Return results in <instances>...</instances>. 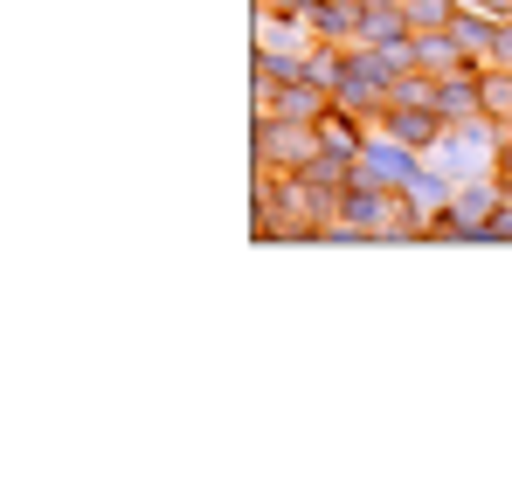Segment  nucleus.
Returning a JSON list of instances; mask_svg holds the SVG:
<instances>
[{
    "label": "nucleus",
    "mask_w": 512,
    "mask_h": 484,
    "mask_svg": "<svg viewBox=\"0 0 512 484\" xmlns=\"http://www.w3.org/2000/svg\"><path fill=\"white\" fill-rule=\"evenodd\" d=\"M457 7H464V0H409V21H416V35H423V28H450Z\"/></svg>",
    "instance_id": "15"
},
{
    "label": "nucleus",
    "mask_w": 512,
    "mask_h": 484,
    "mask_svg": "<svg viewBox=\"0 0 512 484\" xmlns=\"http://www.w3.org/2000/svg\"><path fill=\"white\" fill-rule=\"evenodd\" d=\"M250 77H263V83H298V77H312V49H270V42H256Z\"/></svg>",
    "instance_id": "10"
},
{
    "label": "nucleus",
    "mask_w": 512,
    "mask_h": 484,
    "mask_svg": "<svg viewBox=\"0 0 512 484\" xmlns=\"http://www.w3.org/2000/svg\"><path fill=\"white\" fill-rule=\"evenodd\" d=\"M485 63H499V70H512V21H499V42H492V56Z\"/></svg>",
    "instance_id": "17"
},
{
    "label": "nucleus",
    "mask_w": 512,
    "mask_h": 484,
    "mask_svg": "<svg viewBox=\"0 0 512 484\" xmlns=\"http://www.w3.org/2000/svg\"><path fill=\"white\" fill-rule=\"evenodd\" d=\"M395 63H388V49H374V42H353L340 56V83H333V104L346 111H360L367 125H381L388 118V104H395Z\"/></svg>",
    "instance_id": "1"
},
{
    "label": "nucleus",
    "mask_w": 512,
    "mask_h": 484,
    "mask_svg": "<svg viewBox=\"0 0 512 484\" xmlns=\"http://www.w3.org/2000/svg\"><path fill=\"white\" fill-rule=\"evenodd\" d=\"M360 21H367V7H360V0H312V7H305V28H312V42H333V49H353V42H367V35H360Z\"/></svg>",
    "instance_id": "5"
},
{
    "label": "nucleus",
    "mask_w": 512,
    "mask_h": 484,
    "mask_svg": "<svg viewBox=\"0 0 512 484\" xmlns=\"http://www.w3.org/2000/svg\"><path fill=\"white\" fill-rule=\"evenodd\" d=\"M367 118L360 111H346V104H326V118H319V146H333V153H353L360 160V146H367Z\"/></svg>",
    "instance_id": "9"
},
{
    "label": "nucleus",
    "mask_w": 512,
    "mask_h": 484,
    "mask_svg": "<svg viewBox=\"0 0 512 484\" xmlns=\"http://www.w3.org/2000/svg\"><path fill=\"white\" fill-rule=\"evenodd\" d=\"M471 56H464V42L450 35V28H423L416 35V70H429V77H450V70H464Z\"/></svg>",
    "instance_id": "8"
},
{
    "label": "nucleus",
    "mask_w": 512,
    "mask_h": 484,
    "mask_svg": "<svg viewBox=\"0 0 512 484\" xmlns=\"http://www.w3.org/2000/svg\"><path fill=\"white\" fill-rule=\"evenodd\" d=\"M353 173H360V160H353V153H333V146H319V153H312V160H305V180H312V187H353Z\"/></svg>",
    "instance_id": "13"
},
{
    "label": "nucleus",
    "mask_w": 512,
    "mask_h": 484,
    "mask_svg": "<svg viewBox=\"0 0 512 484\" xmlns=\"http://www.w3.org/2000/svg\"><path fill=\"white\" fill-rule=\"evenodd\" d=\"M319 153V125L312 118H277V111H263L250 125V160L263 173H305V160Z\"/></svg>",
    "instance_id": "3"
},
{
    "label": "nucleus",
    "mask_w": 512,
    "mask_h": 484,
    "mask_svg": "<svg viewBox=\"0 0 512 484\" xmlns=\"http://www.w3.org/2000/svg\"><path fill=\"white\" fill-rule=\"evenodd\" d=\"M485 118L512 132V70H499V63H485Z\"/></svg>",
    "instance_id": "14"
},
{
    "label": "nucleus",
    "mask_w": 512,
    "mask_h": 484,
    "mask_svg": "<svg viewBox=\"0 0 512 484\" xmlns=\"http://www.w3.org/2000/svg\"><path fill=\"white\" fill-rule=\"evenodd\" d=\"M381 132H395L402 146H416V153H429V146L443 139V111H436V104H388Z\"/></svg>",
    "instance_id": "6"
},
{
    "label": "nucleus",
    "mask_w": 512,
    "mask_h": 484,
    "mask_svg": "<svg viewBox=\"0 0 512 484\" xmlns=\"http://www.w3.org/2000/svg\"><path fill=\"white\" fill-rule=\"evenodd\" d=\"M360 7H367L360 35H367L374 49H395V42H409V35H416V21H409V0H360Z\"/></svg>",
    "instance_id": "7"
},
{
    "label": "nucleus",
    "mask_w": 512,
    "mask_h": 484,
    "mask_svg": "<svg viewBox=\"0 0 512 484\" xmlns=\"http://www.w3.org/2000/svg\"><path fill=\"white\" fill-rule=\"evenodd\" d=\"M499 180H506V194H512V132H506V146H499V166H492Z\"/></svg>",
    "instance_id": "18"
},
{
    "label": "nucleus",
    "mask_w": 512,
    "mask_h": 484,
    "mask_svg": "<svg viewBox=\"0 0 512 484\" xmlns=\"http://www.w3.org/2000/svg\"><path fill=\"white\" fill-rule=\"evenodd\" d=\"M450 35L464 42V56H471V63H485V56H492V42H499V14H485V7H457Z\"/></svg>",
    "instance_id": "12"
},
{
    "label": "nucleus",
    "mask_w": 512,
    "mask_h": 484,
    "mask_svg": "<svg viewBox=\"0 0 512 484\" xmlns=\"http://www.w3.org/2000/svg\"><path fill=\"white\" fill-rule=\"evenodd\" d=\"M416 166H423L416 146H402V139H395V132H381V125L367 132V146H360V180H374V187H402Z\"/></svg>",
    "instance_id": "4"
},
{
    "label": "nucleus",
    "mask_w": 512,
    "mask_h": 484,
    "mask_svg": "<svg viewBox=\"0 0 512 484\" xmlns=\"http://www.w3.org/2000/svg\"><path fill=\"white\" fill-rule=\"evenodd\" d=\"M499 146H506V125H492V118H464V125H443V139L429 146L423 160H436L450 180H478V173L499 166Z\"/></svg>",
    "instance_id": "2"
},
{
    "label": "nucleus",
    "mask_w": 512,
    "mask_h": 484,
    "mask_svg": "<svg viewBox=\"0 0 512 484\" xmlns=\"http://www.w3.org/2000/svg\"><path fill=\"white\" fill-rule=\"evenodd\" d=\"M402 194H409L423 215H443V208H450V194H457V180H450V173H443L436 160H423L416 173H409V180H402Z\"/></svg>",
    "instance_id": "11"
},
{
    "label": "nucleus",
    "mask_w": 512,
    "mask_h": 484,
    "mask_svg": "<svg viewBox=\"0 0 512 484\" xmlns=\"http://www.w3.org/2000/svg\"><path fill=\"white\" fill-rule=\"evenodd\" d=\"M485 236H492V242H512V194L499 201V208H492V222H485Z\"/></svg>",
    "instance_id": "16"
}]
</instances>
